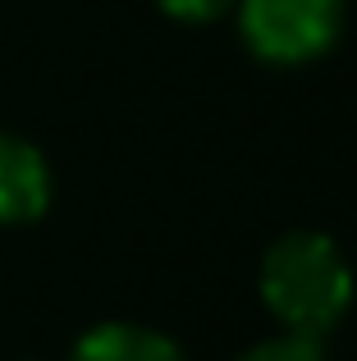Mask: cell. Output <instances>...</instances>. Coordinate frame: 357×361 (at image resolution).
<instances>
[{"instance_id": "1", "label": "cell", "mask_w": 357, "mask_h": 361, "mask_svg": "<svg viewBox=\"0 0 357 361\" xmlns=\"http://www.w3.org/2000/svg\"><path fill=\"white\" fill-rule=\"evenodd\" d=\"M261 298L289 334L321 338L353 302V270L325 233H284L261 261Z\"/></svg>"}, {"instance_id": "2", "label": "cell", "mask_w": 357, "mask_h": 361, "mask_svg": "<svg viewBox=\"0 0 357 361\" xmlns=\"http://www.w3.org/2000/svg\"><path fill=\"white\" fill-rule=\"evenodd\" d=\"M248 46L270 64H307L334 46L344 0H238Z\"/></svg>"}, {"instance_id": "3", "label": "cell", "mask_w": 357, "mask_h": 361, "mask_svg": "<svg viewBox=\"0 0 357 361\" xmlns=\"http://www.w3.org/2000/svg\"><path fill=\"white\" fill-rule=\"evenodd\" d=\"M51 206V165L32 142L0 133V224H32Z\"/></svg>"}, {"instance_id": "4", "label": "cell", "mask_w": 357, "mask_h": 361, "mask_svg": "<svg viewBox=\"0 0 357 361\" xmlns=\"http://www.w3.org/2000/svg\"><path fill=\"white\" fill-rule=\"evenodd\" d=\"M73 361H183L178 348L156 329L143 325H97L78 338Z\"/></svg>"}, {"instance_id": "5", "label": "cell", "mask_w": 357, "mask_h": 361, "mask_svg": "<svg viewBox=\"0 0 357 361\" xmlns=\"http://www.w3.org/2000/svg\"><path fill=\"white\" fill-rule=\"evenodd\" d=\"M243 361H321V348H316V338L284 334V338H270V343L252 348Z\"/></svg>"}, {"instance_id": "6", "label": "cell", "mask_w": 357, "mask_h": 361, "mask_svg": "<svg viewBox=\"0 0 357 361\" xmlns=\"http://www.w3.org/2000/svg\"><path fill=\"white\" fill-rule=\"evenodd\" d=\"M156 5L170 18H178V23H211V18L229 14L238 0H156Z\"/></svg>"}]
</instances>
